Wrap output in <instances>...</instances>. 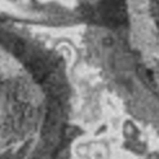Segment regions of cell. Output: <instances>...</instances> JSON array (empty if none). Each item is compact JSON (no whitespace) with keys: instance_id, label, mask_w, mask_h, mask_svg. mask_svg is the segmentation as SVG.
<instances>
[{"instance_id":"6da1fadb","label":"cell","mask_w":159,"mask_h":159,"mask_svg":"<svg viewBox=\"0 0 159 159\" xmlns=\"http://www.w3.org/2000/svg\"><path fill=\"white\" fill-rule=\"evenodd\" d=\"M13 53L16 56H22L25 53V43H23L21 39H17V40L13 43Z\"/></svg>"},{"instance_id":"7a4b0ae2","label":"cell","mask_w":159,"mask_h":159,"mask_svg":"<svg viewBox=\"0 0 159 159\" xmlns=\"http://www.w3.org/2000/svg\"><path fill=\"white\" fill-rule=\"evenodd\" d=\"M0 159H12V158H11V154H9V153H7V154H4V155L0 157Z\"/></svg>"}]
</instances>
